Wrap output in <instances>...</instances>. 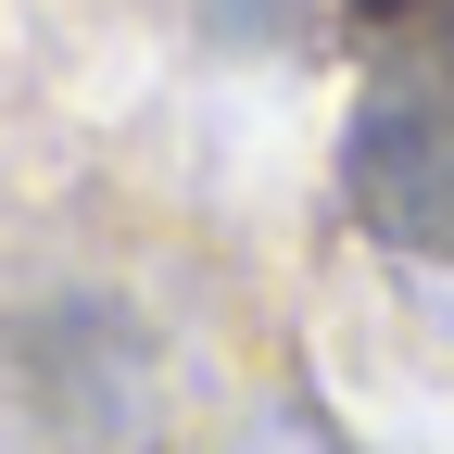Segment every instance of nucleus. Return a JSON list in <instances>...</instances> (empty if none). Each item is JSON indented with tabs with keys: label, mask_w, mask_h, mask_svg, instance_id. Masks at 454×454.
<instances>
[{
	"label": "nucleus",
	"mask_w": 454,
	"mask_h": 454,
	"mask_svg": "<svg viewBox=\"0 0 454 454\" xmlns=\"http://www.w3.org/2000/svg\"><path fill=\"white\" fill-rule=\"evenodd\" d=\"M340 190L391 253H454V0H391L366 38Z\"/></svg>",
	"instance_id": "1"
},
{
	"label": "nucleus",
	"mask_w": 454,
	"mask_h": 454,
	"mask_svg": "<svg viewBox=\"0 0 454 454\" xmlns=\"http://www.w3.org/2000/svg\"><path fill=\"white\" fill-rule=\"evenodd\" d=\"M240 454H340V442H328V429H316V417H265V429H253V442H240Z\"/></svg>",
	"instance_id": "2"
}]
</instances>
